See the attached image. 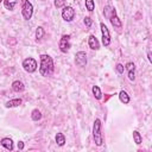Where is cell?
I'll return each mask as SVG.
<instances>
[{
	"label": "cell",
	"instance_id": "cell-1",
	"mask_svg": "<svg viewBox=\"0 0 152 152\" xmlns=\"http://www.w3.org/2000/svg\"><path fill=\"white\" fill-rule=\"evenodd\" d=\"M39 59H40V64H39V72H40V75L44 76V77L51 76L53 74V70H55L52 57L46 55V53H43V55H40Z\"/></svg>",
	"mask_w": 152,
	"mask_h": 152
},
{
	"label": "cell",
	"instance_id": "cell-2",
	"mask_svg": "<svg viewBox=\"0 0 152 152\" xmlns=\"http://www.w3.org/2000/svg\"><path fill=\"white\" fill-rule=\"evenodd\" d=\"M93 138L94 141L97 146H102L103 144V138L101 134V120L100 119H95L94 121V126H93Z\"/></svg>",
	"mask_w": 152,
	"mask_h": 152
},
{
	"label": "cell",
	"instance_id": "cell-3",
	"mask_svg": "<svg viewBox=\"0 0 152 152\" xmlns=\"http://www.w3.org/2000/svg\"><path fill=\"white\" fill-rule=\"evenodd\" d=\"M21 14L25 20H30L33 14V6L28 0H23L21 4Z\"/></svg>",
	"mask_w": 152,
	"mask_h": 152
},
{
	"label": "cell",
	"instance_id": "cell-4",
	"mask_svg": "<svg viewBox=\"0 0 152 152\" xmlns=\"http://www.w3.org/2000/svg\"><path fill=\"white\" fill-rule=\"evenodd\" d=\"M23 68H24V70H25L26 72L32 74V72H34V71L37 70L38 63H37V61H36L34 58L27 57V58H25V59L23 61Z\"/></svg>",
	"mask_w": 152,
	"mask_h": 152
},
{
	"label": "cell",
	"instance_id": "cell-5",
	"mask_svg": "<svg viewBox=\"0 0 152 152\" xmlns=\"http://www.w3.org/2000/svg\"><path fill=\"white\" fill-rule=\"evenodd\" d=\"M58 46H59V50L62 52H68L69 49H70V36L69 34H63L62 38L59 39V43H58Z\"/></svg>",
	"mask_w": 152,
	"mask_h": 152
},
{
	"label": "cell",
	"instance_id": "cell-6",
	"mask_svg": "<svg viewBox=\"0 0 152 152\" xmlns=\"http://www.w3.org/2000/svg\"><path fill=\"white\" fill-rule=\"evenodd\" d=\"M62 18L65 21H71L75 18V10L71 6H64L62 10Z\"/></svg>",
	"mask_w": 152,
	"mask_h": 152
},
{
	"label": "cell",
	"instance_id": "cell-7",
	"mask_svg": "<svg viewBox=\"0 0 152 152\" xmlns=\"http://www.w3.org/2000/svg\"><path fill=\"white\" fill-rule=\"evenodd\" d=\"M100 27H101V34H102V44H103L104 46H108V45L110 44V34H109V30H108V27H107L103 23L100 24Z\"/></svg>",
	"mask_w": 152,
	"mask_h": 152
},
{
	"label": "cell",
	"instance_id": "cell-8",
	"mask_svg": "<svg viewBox=\"0 0 152 152\" xmlns=\"http://www.w3.org/2000/svg\"><path fill=\"white\" fill-rule=\"evenodd\" d=\"M75 64L80 68H83L87 65V53L84 51H78L75 55Z\"/></svg>",
	"mask_w": 152,
	"mask_h": 152
},
{
	"label": "cell",
	"instance_id": "cell-9",
	"mask_svg": "<svg viewBox=\"0 0 152 152\" xmlns=\"http://www.w3.org/2000/svg\"><path fill=\"white\" fill-rule=\"evenodd\" d=\"M125 69H126L127 72H128V80H129V81H134V80H135V65H134V63H133V62L126 63Z\"/></svg>",
	"mask_w": 152,
	"mask_h": 152
},
{
	"label": "cell",
	"instance_id": "cell-10",
	"mask_svg": "<svg viewBox=\"0 0 152 152\" xmlns=\"http://www.w3.org/2000/svg\"><path fill=\"white\" fill-rule=\"evenodd\" d=\"M108 19H109L110 24H112L114 27L121 28V26H122V23H121V20L119 19V17H118V14H116V11H115V10L112 12V14H110V17H109Z\"/></svg>",
	"mask_w": 152,
	"mask_h": 152
},
{
	"label": "cell",
	"instance_id": "cell-11",
	"mask_svg": "<svg viewBox=\"0 0 152 152\" xmlns=\"http://www.w3.org/2000/svg\"><path fill=\"white\" fill-rule=\"evenodd\" d=\"M88 44H89V48H90L91 50H99V49H100V43H99L97 38H96L94 34L89 36V38H88Z\"/></svg>",
	"mask_w": 152,
	"mask_h": 152
},
{
	"label": "cell",
	"instance_id": "cell-12",
	"mask_svg": "<svg viewBox=\"0 0 152 152\" xmlns=\"http://www.w3.org/2000/svg\"><path fill=\"white\" fill-rule=\"evenodd\" d=\"M0 144H1L2 147H5V148L8 150V151H13V148H14V146H13V140H12L11 138H2L1 141H0Z\"/></svg>",
	"mask_w": 152,
	"mask_h": 152
},
{
	"label": "cell",
	"instance_id": "cell-13",
	"mask_svg": "<svg viewBox=\"0 0 152 152\" xmlns=\"http://www.w3.org/2000/svg\"><path fill=\"white\" fill-rule=\"evenodd\" d=\"M12 89H13V91H15V93H21V91H24L25 86H24V83H23L21 81L17 80V81H13V82H12Z\"/></svg>",
	"mask_w": 152,
	"mask_h": 152
},
{
	"label": "cell",
	"instance_id": "cell-14",
	"mask_svg": "<svg viewBox=\"0 0 152 152\" xmlns=\"http://www.w3.org/2000/svg\"><path fill=\"white\" fill-rule=\"evenodd\" d=\"M21 99H13V100H10V101H7L6 103H5V106H6V108H14V107H18V106H20L21 104Z\"/></svg>",
	"mask_w": 152,
	"mask_h": 152
},
{
	"label": "cell",
	"instance_id": "cell-15",
	"mask_svg": "<svg viewBox=\"0 0 152 152\" xmlns=\"http://www.w3.org/2000/svg\"><path fill=\"white\" fill-rule=\"evenodd\" d=\"M119 100H120L124 104L129 103V96H128V94H127L125 90H121V91L119 93Z\"/></svg>",
	"mask_w": 152,
	"mask_h": 152
},
{
	"label": "cell",
	"instance_id": "cell-16",
	"mask_svg": "<svg viewBox=\"0 0 152 152\" xmlns=\"http://www.w3.org/2000/svg\"><path fill=\"white\" fill-rule=\"evenodd\" d=\"M91 91H93V95L95 96L96 100H100V99L102 97V91H101V89H100L99 86H93Z\"/></svg>",
	"mask_w": 152,
	"mask_h": 152
},
{
	"label": "cell",
	"instance_id": "cell-17",
	"mask_svg": "<svg viewBox=\"0 0 152 152\" xmlns=\"http://www.w3.org/2000/svg\"><path fill=\"white\" fill-rule=\"evenodd\" d=\"M55 140H56V142H57L58 146H63L65 144V137H64L63 133H57Z\"/></svg>",
	"mask_w": 152,
	"mask_h": 152
},
{
	"label": "cell",
	"instance_id": "cell-18",
	"mask_svg": "<svg viewBox=\"0 0 152 152\" xmlns=\"http://www.w3.org/2000/svg\"><path fill=\"white\" fill-rule=\"evenodd\" d=\"M31 119H32L33 121L40 120V119H42V113H40V110H39V109H33V110L31 112Z\"/></svg>",
	"mask_w": 152,
	"mask_h": 152
},
{
	"label": "cell",
	"instance_id": "cell-19",
	"mask_svg": "<svg viewBox=\"0 0 152 152\" xmlns=\"http://www.w3.org/2000/svg\"><path fill=\"white\" fill-rule=\"evenodd\" d=\"M133 140L137 145H140L142 142V137L138 131H133Z\"/></svg>",
	"mask_w": 152,
	"mask_h": 152
},
{
	"label": "cell",
	"instance_id": "cell-20",
	"mask_svg": "<svg viewBox=\"0 0 152 152\" xmlns=\"http://www.w3.org/2000/svg\"><path fill=\"white\" fill-rule=\"evenodd\" d=\"M2 2H4V6H5L7 10H10V11H13V10H14V7H15V5H17V1L11 2L10 0H4Z\"/></svg>",
	"mask_w": 152,
	"mask_h": 152
},
{
	"label": "cell",
	"instance_id": "cell-21",
	"mask_svg": "<svg viewBox=\"0 0 152 152\" xmlns=\"http://www.w3.org/2000/svg\"><path fill=\"white\" fill-rule=\"evenodd\" d=\"M44 34H45L44 28H43L42 26H38V27H37V30H36V38L39 40V39H42V38L44 37Z\"/></svg>",
	"mask_w": 152,
	"mask_h": 152
},
{
	"label": "cell",
	"instance_id": "cell-22",
	"mask_svg": "<svg viewBox=\"0 0 152 152\" xmlns=\"http://www.w3.org/2000/svg\"><path fill=\"white\" fill-rule=\"evenodd\" d=\"M86 8H87L89 12H93L94 8H95V2H94V0H86Z\"/></svg>",
	"mask_w": 152,
	"mask_h": 152
},
{
	"label": "cell",
	"instance_id": "cell-23",
	"mask_svg": "<svg viewBox=\"0 0 152 152\" xmlns=\"http://www.w3.org/2000/svg\"><path fill=\"white\" fill-rule=\"evenodd\" d=\"M113 11H114V8H113L110 5H107V6L104 7V10H103V13H104V15H106L107 18H109Z\"/></svg>",
	"mask_w": 152,
	"mask_h": 152
},
{
	"label": "cell",
	"instance_id": "cell-24",
	"mask_svg": "<svg viewBox=\"0 0 152 152\" xmlns=\"http://www.w3.org/2000/svg\"><path fill=\"white\" fill-rule=\"evenodd\" d=\"M55 7L56 8H63L64 6H65V4H66V1L65 0H55Z\"/></svg>",
	"mask_w": 152,
	"mask_h": 152
},
{
	"label": "cell",
	"instance_id": "cell-25",
	"mask_svg": "<svg viewBox=\"0 0 152 152\" xmlns=\"http://www.w3.org/2000/svg\"><path fill=\"white\" fill-rule=\"evenodd\" d=\"M115 70H116V72L118 74H124V70H125V66L121 64V63H118L116 65H115Z\"/></svg>",
	"mask_w": 152,
	"mask_h": 152
},
{
	"label": "cell",
	"instance_id": "cell-26",
	"mask_svg": "<svg viewBox=\"0 0 152 152\" xmlns=\"http://www.w3.org/2000/svg\"><path fill=\"white\" fill-rule=\"evenodd\" d=\"M83 23H84V25H86L87 27H90V26H91V24H93V20H91V18H90V17H84Z\"/></svg>",
	"mask_w": 152,
	"mask_h": 152
},
{
	"label": "cell",
	"instance_id": "cell-27",
	"mask_svg": "<svg viewBox=\"0 0 152 152\" xmlns=\"http://www.w3.org/2000/svg\"><path fill=\"white\" fill-rule=\"evenodd\" d=\"M147 59L150 63H152V55H151V51H147Z\"/></svg>",
	"mask_w": 152,
	"mask_h": 152
},
{
	"label": "cell",
	"instance_id": "cell-28",
	"mask_svg": "<svg viewBox=\"0 0 152 152\" xmlns=\"http://www.w3.org/2000/svg\"><path fill=\"white\" fill-rule=\"evenodd\" d=\"M18 148H19V150H23V148H24V142H23V141H19V142H18Z\"/></svg>",
	"mask_w": 152,
	"mask_h": 152
},
{
	"label": "cell",
	"instance_id": "cell-29",
	"mask_svg": "<svg viewBox=\"0 0 152 152\" xmlns=\"http://www.w3.org/2000/svg\"><path fill=\"white\" fill-rule=\"evenodd\" d=\"M2 1H4V0H0V2H2Z\"/></svg>",
	"mask_w": 152,
	"mask_h": 152
}]
</instances>
